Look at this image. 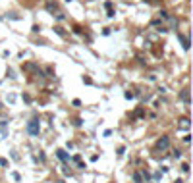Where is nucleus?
<instances>
[{
	"mask_svg": "<svg viewBox=\"0 0 193 183\" xmlns=\"http://www.w3.org/2000/svg\"><path fill=\"white\" fill-rule=\"evenodd\" d=\"M27 131H29V135L37 137V135H39V121L37 120H31L29 123H27Z\"/></svg>",
	"mask_w": 193,
	"mask_h": 183,
	"instance_id": "1",
	"label": "nucleus"
},
{
	"mask_svg": "<svg viewBox=\"0 0 193 183\" xmlns=\"http://www.w3.org/2000/svg\"><path fill=\"white\" fill-rule=\"evenodd\" d=\"M168 146H170V137H166V135L156 141V148H158V150H166Z\"/></svg>",
	"mask_w": 193,
	"mask_h": 183,
	"instance_id": "2",
	"label": "nucleus"
},
{
	"mask_svg": "<svg viewBox=\"0 0 193 183\" xmlns=\"http://www.w3.org/2000/svg\"><path fill=\"white\" fill-rule=\"evenodd\" d=\"M180 98H181L183 102H186V104H189V91H187V89H183V91H181Z\"/></svg>",
	"mask_w": 193,
	"mask_h": 183,
	"instance_id": "3",
	"label": "nucleus"
},
{
	"mask_svg": "<svg viewBox=\"0 0 193 183\" xmlns=\"http://www.w3.org/2000/svg\"><path fill=\"white\" fill-rule=\"evenodd\" d=\"M56 154H58V158H60V160H64V162L68 160V154H66V150H62V148H60V150H58Z\"/></svg>",
	"mask_w": 193,
	"mask_h": 183,
	"instance_id": "4",
	"label": "nucleus"
},
{
	"mask_svg": "<svg viewBox=\"0 0 193 183\" xmlns=\"http://www.w3.org/2000/svg\"><path fill=\"white\" fill-rule=\"evenodd\" d=\"M133 181L135 183H143V176L139 174V171H135V174H133Z\"/></svg>",
	"mask_w": 193,
	"mask_h": 183,
	"instance_id": "5",
	"label": "nucleus"
},
{
	"mask_svg": "<svg viewBox=\"0 0 193 183\" xmlns=\"http://www.w3.org/2000/svg\"><path fill=\"white\" fill-rule=\"evenodd\" d=\"M181 129H187V127H189V120H187V118H183V120H181Z\"/></svg>",
	"mask_w": 193,
	"mask_h": 183,
	"instance_id": "6",
	"label": "nucleus"
},
{
	"mask_svg": "<svg viewBox=\"0 0 193 183\" xmlns=\"http://www.w3.org/2000/svg\"><path fill=\"white\" fill-rule=\"evenodd\" d=\"M12 177H14V179H16V181H19V179H21V177H19V174H18V171H14V174H12Z\"/></svg>",
	"mask_w": 193,
	"mask_h": 183,
	"instance_id": "7",
	"label": "nucleus"
},
{
	"mask_svg": "<svg viewBox=\"0 0 193 183\" xmlns=\"http://www.w3.org/2000/svg\"><path fill=\"white\" fill-rule=\"evenodd\" d=\"M6 164H8L6 160H4V158H0V166H6Z\"/></svg>",
	"mask_w": 193,
	"mask_h": 183,
	"instance_id": "8",
	"label": "nucleus"
}]
</instances>
